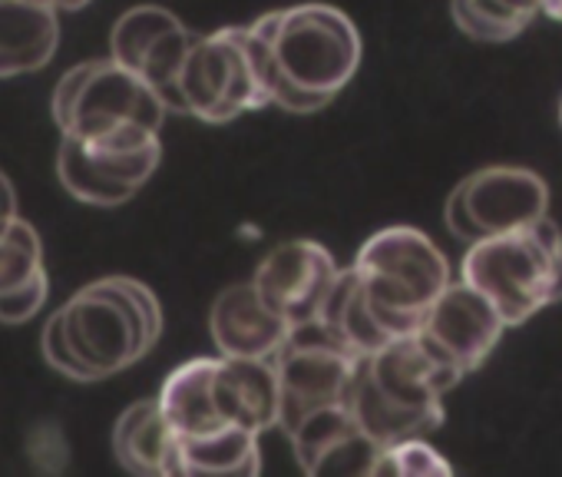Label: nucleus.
I'll return each instance as SVG.
<instances>
[{"label": "nucleus", "instance_id": "a211bd4d", "mask_svg": "<svg viewBox=\"0 0 562 477\" xmlns=\"http://www.w3.org/2000/svg\"><path fill=\"white\" fill-rule=\"evenodd\" d=\"M116 461L139 477H182L179 467V434L162 414L159 401L130 404L113 428Z\"/></svg>", "mask_w": 562, "mask_h": 477}, {"label": "nucleus", "instance_id": "b1692460", "mask_svg": "<svg viewBox=\"0 0 562 477\" xmlns=\"http://www.w3.org/2000/svg\"><path fill=\"white\" fill-rule=\"evenodd\" d=\"M37 4H44L50 11H80L90 4V0H37Z\"/></svg>", "mask_w": 562, "mask_h": 477}, {"label": "nucleus", "instance_id": "9b49d317", "mask_svg": "<svg viewBox=\"0 0 562 477\" xmlns=\"http://www.w3.org/2000/svg\"><path fill=\"white\" fill-rule=\"evenodd\" d=\"M159 159V140H149L143 146H93L64 136L57 149V176L80 202L110 209L130 202L149 182Z\"/></svg>", "mask_w": 562, "mask_h": 477}, {"label": "nucleus", "instance_id": "f03ea898", "mask_svg": "<svg viewBox=\"0 0 562 477\" xmlns=\"http://www.w3.org/2000/svg\"><path fill=\"white\" fill-rule=\"evenodd\" d=\"M162 309L149 286L110 276L74 292L44 325V358L74 381L126 371L156 345Z\"/></svg>", "mask_w": 562, "mask_h": 477}, {"label": "nucleus", "instance_id": "dca6fc26", "mask_svg": "<svg viewBox=\"0 0 562 477\" xmlns=\"http://www.w3.org/2000/svg\"><path fill=\"white\" fill-rule=\"evenodd\" d=\"M209 332L225 358H274L292 325L261 302L251 282H241L215 299Z\"/></svg>", "mask_w": 562, "mask_h": 477}, {"label": "nucleus", "instance_id": "6ab92c4d", "mask_svg": "<svg viewBox=\"0 0 562 477\" xmlns=\"http://www.w3.org/2000/svg\"><path fill=\"white\" fill-rule=\"evenodd\" d=\"M60 44L57 11L37 0H0V80L44 70Z\"/></svg>", "mask_w": 562, "mask_h": 477}, {"label": "nucleus", "instance_id": "9d476101", "mask_svg": "<svg viewBox=\"0 0 562 477\" xmlns=\"http://www.w3.org/2000/svg\"><path fill=\"white\" fill-rule=\"evenodd\" d=\"M338 273L341 269L335 256L322 243H312V239H289V243L274 246L261 259L251 286L261 296V302L285 319L295 332L318 319L325 299L335 289Z\"/></svg>", "mask_w": 562, "mask_h": 477}, {"label": "nucleus", "instance_id": "4be33fe9", "mask_svg": "<svg viewBox=\"0 0 562 477\" xmlns=\"http://www.w3.org/2000/svg\"><path fill=\"white\" fill-rule=\"evenodd\" d=\"M371 474H391V477H450L453 464L430 447L420 437H404L394 444L378 447L371 461Z\"/></svg>", "mask_w": 562, "mask_h": 477}, {"label": "nucleus", "instance_id": "412c9836", "mask_svg": "<svg viewBox=\"0 0 562 477\" xmlns=\"http://www.w3.org/2000/svg\"><path fill=\"white\" fill-rule=\"evenodd\" d=\"M450 18L476 44H509L532 24V18L513 11L506 0H450Z\"/></svg>", "mask_w": 562, "mask_h": 477}, {"label": "nucleus", "instance_id": "f3484780", "mask_svg": "<svg viewBox=\"0 0 562 477\" xmlns=\"http://www.w3.org/2000/svg\"><path fill=\"white\" fill-rule=\"evenodd\" d=\"M47 302L44 246L31 222L21 215L0 225V322L21 325Z\"/></svg>", "mask_w": 562, "mask_h": 477}, {"label": "nucleus", "instance_id": "f8f14e48", "mask_svg": "<svg viewBox=\"0 0 562 477\" xmlns=\"http://www.w3.org/2000/svg\"><path fill=\"white\" fill-rule=\"evenodd\" d=\"M506 332V322L499 315V309L476 292L473 286L450 282L424 312L417 335L427 342L430 352H437L450 368H457L463 378L470 371H476L490 352L499 345Z\"/></svg>", "mask_w": 562, "mask_h": 477}, {"label": "nucleus", "instance_id": "a878e982", "mask_svg": "<svg viewBox=\"0 0 562 477\" xmlns=\"http://www.w3.org/2000/svg\"><path fill=\"white\" fill-rule=\"evenodd\" d=\"M506 4L513 8V11H519V14H526V18H539V8L532 4V0H506Z\"/></svg>", "mask_w": 562, "mask_h": 477}, {"label": "nucleus", "instance_id": "aec40b11", "mask_svg": "<svg viewBox=\"0 0 562 477\" xmlns=\"http://www.w3.org/2000/svg\"><path fill=\"white\" fill-rule=\"evenodd\" d=\"M182 477H255L261 470L258 434L222 428L202 437H179Z\"/></svg>", "mask_w": 562, "mask_h": 477}, {"label": "nucleus", "instance_id": "393cba45", "mask_svg": "<svg viewBox=\"0 0 562 477\" xmlns=\"http://www.w3.org/2000/svg\"><path fill=\"white\" fill-rule=\"evenodd\" d=\"M539 14H546L552 21H562V0H539Z\"/></svg>", "mask_w": 562, "mask_h": 477}, {"label": "nucleus", "instance_id": "0eeeda50", "mask_svg": "<svg viewBox=\"0 0 562 477\" xmlns=\"http://www.w3.org/2000/svg\"><path fill=\"white\" fill-rule=\"evenodd\" d=\"M268 107L255 51L245 27H222L195 37L172 84L169 110L205 123H228L248 110Z\"/></svg>", "mask_w": 562, "mask_h": 477}, {"label": "nucleus", "instance_id": "7ed1b4c3", "mask_svg": "<svg viewBox=\"0 0 562 477\" xmlns=\"http://www.w3.org/2000/svg\"><path fill=\"white\" fill-rule=\"evenodd\" d=\"M460 381L463 375L414 332L358 362L345 404L358 428L384 447L437 431L443 424V395Z\"/></svg>", "mask_w": 562, "mask_h": 477}, {"label": "nucleus", "instance_id": "cd10ccee", "mask_svg": "<svg viewBox=\"0 0 562 477\" xmlns=\"http://www.w3.org/2000/svg\"><path fill=\"white\" fill-rule=\"evenodd\" d=\"M532 4H536V8H539V0H532Z\"/></svg>", "mask_w": 562, "mask_h": 477}, {"label": "nucleus", "instance_id": "6e6552de", "mask_svg": "<svg viewBox=\"0 0 562 477\" xmlns=\"http://www.w3.org/2000/svg\"><path fill=\"white\" fill-rule=\"evenodd\" d=\"M549 215V186L526 166H483L460 179L443 206L447 229L463 243L519 232Z\"/></svg>", "mask_w": 562, "mask_h": 477}, {"label": "nucleus", "instance_id": "423d86ee", "mask_svg": "<svg viewBox=\"0 0 562 477\" xmlns=\"http://www.w3.org/2000/svg\"><path fill=\"white\" fill-rule=\"evenodd\" d=\"M374 319L391 339L414 335L430 302L453 282L434 239L414 225H387L361 246L355 266Z\"/></svg>", "mask_w": 562, "mask_h": 477}, {"label": "nucleus", "instance_id": "20e7f679", "mask_svg": "<svg viewBox=\"0 0 562 477\" xmlns=\"http://www.w3.org/2000/svg\"><path fill=\"white\" fill-rule=\"evenodd\" d=\"M460 279L499 309L506 329L526 325L562 299V229L542 215L519 232L470 243Z\"/></svg>", "mask_w": 562, "mask_h": 477}, {"label": "nucleus", "instance_id": "2eb2a0df", "mask_svg": "<svg viewBox=\"0 0 562 477\" xmlns=\"http://www.w3.org/2000/svg\"><path fill=\"white\" fill-rule=\"evenodd\" d=\"M295 461L305 474H371L378 444L358 428L348 404H331L289 431Z\"/></svg>", "mask_w": 562, "mask_h": 477}, {"label": "nucleus", "instance_id": "39448f33", "mask_svg": "<svg viewBox=\"0 0 562 477\" xmlns=\"http://www.w3.org/2000/svg\"><path fill=\"white\" fill-rule=\"evenodd\" d=\"M54 120L64 136L93 146H143L159 140L166 103L113 57L87 60L54 90Z\"/></svg>", "mask_w": 562, "mask_h": 477}, {"label": "nucleus", "instance_id": "5701e85b", "mask_svg": "<svg viewBox=\"0 0 562 477\" xmlns=\"http://www.w3.org/2000/svg\"><path fill=\"white\" fill-rule=\"evenodd\" d=\"M18 215V196H14V186L11 179L0 173V225H4L8 219Z\"/></svg>", "mask_w": 562, "mask_h": 477}, {"label": "nucleus", "instance_id": "f257e3e1", "mask_svg": "<svg viewBox=\"0 0 562 477\" xmlns=\"http://www.w3.org/2000/svg\"><path fill=\"white\" fill-rule=\"evenodd\" d=\"M268 107L315 113L328 107L361 67V34L331 4L271 11L245 27Z\"/></svg>", "mask_w": 562, "mask_h": 477}, {"label": "nucleus", "instance_id": "ddd939ff", "mask_svg": "<svg viewBox=\"0 0 562 477\" xmlns=\"http://www.w3.org/2000/svg\"><path fill=\"white\" fill-rule=\"evenodd\" d=\"M195 34L166 8H156V4H143V8H133L126 11L113 34H110V57L136 74L143 84H149L166 110H169V97H172V84H176V74L192 47Z\"/></svg>", "mask_w": 562, "mask_h": 477}, {"label": "nucleus", "instance_id": "1a4fd4ad", "mask_svg": "<svg viewBox=\"0 0 562 477\" xmlns=\"http://www.w3.org/2000/svg\"><path fill=\"white\" fill-rule=\"evenodd\" d=\"M271 365L278 378V428L289 434L308 414L348 401L358 358L328 342L315 325H302L289 335Z\"/></svg>", "mask_w": 562, "mask_h": 477}, {"label": "nucleus", "instance_id": "bb28decb", "mask_svg": "<svg viewBox=\"0 0 562 477\" xmlns=\"http://www.w3.org/2000/svg\"><path fill=\"white\" fill-rule=\"evenodd\" d=\"M559 126H562V103H559Z\"/></svg>", "mask_w": 562, "mask_h": 477}, {"label": "nucleus", "instance_id": "4468645a", "mask_svg": "<svg viewBox=\"0 0 562 477\" xmlns=\"http://www.w3.org/2000/svg\"><path fill=\"white\" fill-rule=\"evenodd\" d=\"M209 401L222 428L261 434L278 424V378L271 358H212Z\"/></svg>", "mask_w": 562, "mask_h": 477}]
</instances>
